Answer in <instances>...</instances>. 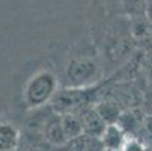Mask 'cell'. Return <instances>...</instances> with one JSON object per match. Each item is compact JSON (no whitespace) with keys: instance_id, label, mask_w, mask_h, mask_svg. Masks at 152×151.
<instances>
[{"instance_id":"7a4b0ae2","label":"cell","mask_w":152,"mask_h":151,"mask_svg":"<svg viewBox=\"0 0 152 151\" xmlns=\"http://www.w3.org/2000/svg\"><path fill=\"white\" fill-rule=\"evenodd\" d=\"M57 92V79L50 71L36 73L26 85L24 89V103L29 109H39L53 100Z\"/></svg>"},{"instance_id":"5bb4252c","label":"cell","mask_w":152,"mask_h":151,"mask_svg":"<svg viewBox=\"0 0 152 151\" xmlns=\"http://www.w3.org/2000/svg\"><path fill=\"white\" fill-rule=\"evenodd\" d=\"M143 132L149 138H152V115L145 116V119H143Z\"/></svg>"},{"instance_id":"2e32d148","label":"cell","mask_w":152,"mask_h":151,"mask_svg":"<svg viewBox=\"0 0 152 151\" xmlns=\"http://www.w3.org/2000/svg\"><path fill=\"white\" fill-rule=\"evenodd\" d=\"M51 151H69V148L66 145H63V147H54Z\"/></svg>"},{"instance_id":"7c38bea8","label":"cell","mask_w":152,"mask_h":151,"mask_svg":"<svg viewBox=\"0 0 152 151\" xmlns=\"http://www.w3.org/2000/svg\"><path fill=\"white\" fill-rule=\"evenodd\" d=\"M121 11L126 18L148 14V0H121Z\"/></svg>"},{"instance_id":"4fadbf2b","label":"cell","mask_w":152,"mask_h":151,"mask_svg":"<svg viewBox=\"0 0 152 151\" xmlns=\"http://www.w3.org/2000/svg\"><path fill=\"white\" fill-rule=\"evenodd\" d=\"M122 151H148V150H146L145 144H143L140 139L131 136V138L126 139V142H125Z\"/></svg>"},{"instance_id":"e0dca14e","label":"cell","mask_w":152,"mask_h":151,"mask_svg":"<svg viewBox=\"0 0 152 151\" xmlns=\"http://www.w3.org/2000/svg\"><path fill=\"white\" fill-rule=\"evenodd\" d=\"M32 151H38V150H32Z\"/></svg>"},{"instance_id":"9c48e42d","label":"cell","mask_w":152,"mask_h":151,"mask_svg":"<svg viewBox=\"0 0 152 151\" xmlns=\"http://www.w3.org/2000/svg\"><path fill=\"white\" fill-rule=\"evenodd\" d=\"M128 135L121 128L119 124H107L105 130L101 136L104 148L108 151H122Z\"/></svg>"},{"instance_id":"6da1fadb","label":"cell","mask_w":152,"mask_h":151,"mask_svg":"<svg viewBox=\"0 0 152 151\" xmlns=\"http://www.w3.org/2000/svg\"><path fill=\"white\" fill-rule=\"evenodd\" d=\"M96 88H71L65 86L57 89L53 100L50 101L51 109L59 113H80L89 106H94L96 101Z\"/></svg>"},{"instance_id":"3957f363","label":"cell","mask_w":152,"mask_h":151,"mask_svg":"<svg viewBox=\"0 0 152 151\" xmlns=\"http://www.w3.org/2000/svg\"><path fill=\"white\" fill-rule=\"evenodd\" d=\"M101 74L99 63L91 56H80L69 60L65 68V86L71 88H89Z\"/></svg>"},{"instance_id":"5b68a950","label":"cell","mask_w":152,"mask_h":151,"mask_svg":"<svg viewBox=\"0 0 152 151\" xmlns=\"http://www.w3.org/2000/svg\"><path fill=\"white\" fill-rule=\"evenodd\" d=\"M44 142H47L50 147H63L68 144V138L66 133L63 130V125H62V119L60 115L53 112L45 124L44 128Z\"/></svg>"},{"instance_id":"ac0fdd59","label":"cell","mask_w":152,"mask_h":151,"mask_svg":"<svg viewBox=\"0 0 152 151\" xmlns=\"http://www.w3.org/2000/svg\"><path fill=\"white\" fill-rule=\"evenodd\" d=\"M104 151H108V150H104Z\"/></svg>"},{"instance_id":"30bf717a","label":"cell","mask_w":152,"mask_h":151,"mask_svg":"<svg viewBox=\"0 0 152 151\" xmlns=\"http://www.w3.org/2000/svg\"><path fill=\"white\" fill-rule=\"evenodd\" d=\"M20 145V133L8 121L0 119V151H17Z\"/></svg>"},{"instance_id":"277c9868","label":"cell","mask_w":152,"mask_h":151,"mask_svg":"<svg viewBox=\"0 0 152 151\" xmlns=\"http://www.w3.org/2000/svg\"><path fill=\"white\" fill-rule=\"evenodd\" d=\"M128 33L136 44H140V46L151 44L152 42V21L148 17V14L128 18Z\"/></svg>"},{"instance_id":"52a82bcc","label":"cell","mask_w":152,"mask_h":151,"mask_svg":"<svg viewBox=\"0 0 152 151\" xmlns=\"http://www.w3.org/2000/svg\"><path fill=\"white\" fill-rule=\"evenodd\" d=\"M94 107L107 124H116L124 112V107L119 104V101L110 95H105L104 98L96 100Z\"/></svg>"},{"instance_id":"8fae6325","label":"cell","mask_w":152,"mask_h":151,"mask_svg":"<svg viewBox=\"0 0 152 151\" xmlns=\"http://www.w3.org/2000/svg\"><path fill=\"white\" fill-rule=\"evenodd\" d=\"M60 119H62L63 130L66 133L68 142L83 135V124L78 113H65V115H60Z\"/></svg>"},{"instance_id":"9a60e30c","label":"cell","mask_w":152,"mask_h":151,"mask_svg":"<svg viewBox=\"0 0 152 151\" xmlns=\"http://www.w3.org/2000/svg\"><path fill=\"white\" fill-rule=\"evenodd\" d=\"M148 17L152 21V0H148Z\"/></svg>"},{"instance_id":"ba28073f","label":"cell","mask_w":152,"mask_h":151,"mask_svg":"<svg viewBox=\"0 0 152 151\" xmlns=\"http://www.w3.org/2000/svg\"><path fill=\"white\" fill-rule=\"evenodd\" d=\"M143 119H145V116L139 110V107H129V109H125L122 112V115L116 124L121 125V128L126 135L136 136L137 132L143 130Z\"/></svg>"},{"instance_id":"8992f818","label":"cell","mask_w":152,"mask_h":151,"mask_svg":"<svg viewBox=\"0 0 152 151\" xmlns=\"http://www.w3.org/2000/svg\"><path fill=\"white\" fill-rule=\"evenodd\" d=\"M81 118V124H83V133L88 136H94V138H101L107 122L102 119V116L96 112V109L94 106H89L88 109H84L83 112L78 113Z\"/></svg>"}]
</instances>
